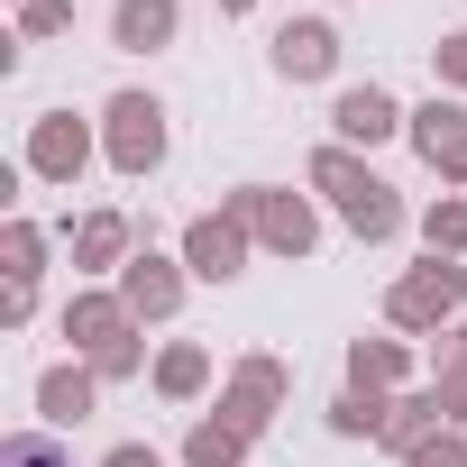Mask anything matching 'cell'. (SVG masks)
Masks as SVG:
<instances>
[{"label":"cell","instance_id":"obj_3","mask_svg":"<svg viewBox=\"0 0 467 467\" xmlns=\"http://www.w3.org/2000/svg\"><path fill=\"white\" fill-rule=\"evenodd\" d=\"M229 211L248 220V239H257V248H275V257H294V266L321 248V220H312V202H303V192H275V183H239V192H229Z\"/></svg>","mask_w":467,"mask_h":467},{"label":"cell","instance_id":"obj_19","mask_svg":"<svg viewBox=\"0 0 467 467\" xmlns=\"http://www.w3.org/2000/svg\"><path fill=\"white\" fill-rule=\"evenodd\" d=\"M74 266H92V275H101V266H129V220H119V211H92V220L74 229Z\"/></svg>","mask_w":467,"mask_h":467},{"label":"cell","instance_id":"obj_5","mask_svg":"<svg viewBox=\"0 0 467 467\" xmlns=\"http://www.w3.org/2000/svg\"><path fill=\"white\" fill-rule=\"evenodd\" d=\"M412 147H421V165L440 174V183H458L467 192V101L458 92H431L421 110H412V129H403Z\"/></svg>","mask_w":467,"mask_h":467},{"label":"cell","instance_id":"obj_21","mask_svg":"<svg viewBox=\"0 0 467 467\" xmlns=\"http://www.w3.org/2000/svg\"><path fill=\"white\" fill-rule=\"evenodd\" d=\"M431 394H440V412H449V431H467V321L440 339V376H431Z\"/></svg>","mask_w":467,"mask_h":467},{"label":"cell","instance_id":"obj_14","mask_svg":"<svg viewBox=\"0 0 467 467\" xmlns=\"http://www.w3.org/2000/svg\"><path fill=\"white\" fill-rule=\"evenodd\" d=\"M92 403H101V376H92V367H47V376H37V412H47L56 431H74Z\"/></svg>","mask_w":467,"mask_h":467},{"label":"cell","instance_id":"obj_4","mask_svg":"<svg viewBox=\"0 0 467 467\" xmlns=\"http://www.w3.org/2000/svg\"><path fill=\"white\" fill-rule=\"evenodd\" d=\"M101 147H110V165H119L129 183H147V174L165 165V147H174V138H165V101H156V92H119V101L101 110Z\"/></svg>","mask_w":467,"mask_h":467},{"label":"cell","instance_id":"obj_20","mask_svg":"<svg viewBox=\"0 0 467 467\" xmlns=\"http://www.w3.org/2000/svg\"><path fill=\"white\" fill-rule=\"evenodd\" d=\"M202 385H211V348H192V339H174V348L156 358V394H165V403H192Z\"/></svg>","mask_w":467,"mask_h":467},{"label":"cell","instance_id":"obj_7","mask_svg":"<svg viewBox=\"0 0 467 467\" xmlns=\"http://www.w3.org/2000/svg\"><path fill=\"white\" fill-rule=\"evenodd\" d=\"M330 129H339V147H385V138L412 129V110H403L385 83H348V92L330 101Z\"/></svg>","mask_w":467,"mask_h":467},{"label":"cell","instance_id":"obj_9","mask_svg":"<svg viewBox=\"0 0 467 467\" xmlns=\"http://www.w3.org/2000/svg\"><path fill=\"white\" fill-rule=\"evenodd\" d=\"M119 303H129V321H174V303H183V266L156 257V248H138V257L119 266Z\"/></svg>","mask_w":467,"mask_h":467},{"label":"cell","instance_id":"obj_15","mask_svg":"<svg viewBox=\"0 0 467 467\" xmlns=\"http://www.w3.org/2000/svg\"><path fill=\"white\" fill-rule=\"evenodd\" d=\"M440 431H449L440 394H431V385H403V394H394V421H385V449H394V458H412V449H421V440H440Z\"/></svg>","mask_w":467,"mask_h":467},{"label":"cell","instance_id":"obj_11","mask_svg":"<svg viewBox=\"0 0 467 467\" xmlns=\"http://www.w3.org/2000/svg\"><path fill=\"white\" fill-rule=\"evenodd\" d=\"M92 165V138H83V119L74 110H47L37 119V138H28V174H47V183H74Z\"/></svg>","mask_w":467,"mask_h":467},{"label":"cell","instance_id":"obj_25","mask_svg":"<svg viewBox=\"0 0 467 467\" xmlns=\"http://www.w3.org/2000/svg\"><path fill=\"white\" fill-rule=\"evenodd\" d=\"M92 376H101V385H129V376H138V330H129V339H110V348L92 358Z\"/></svg>","mask_w":467,"mask_h":467},{"label":"cell","instance_id":"obj_22","mask_svg":"<svg viewBox=\"0 0 467 467\" xmlns=\"http://www.w3.org/2000/svg\"><path fill=\"white\" fill-rule=\"evenodd\" d=\"M421 248L431 257H467V192H440L421 211Z\"/></svg>","mask_w":467,"mask_h":467},{"label":"cell","instance_id":"obj_16","mask_svg":"<svg viewBox=\"0 0 467 467\" xmlns=\"http://www.w3.org/2000/svg\"><path fill=\"white\" fill-rule=\"evenodd\" d=\"M385 421H394V394L385 385H339L330 394V431L339 440H385Z\"/></svg>","mask_w":467,"mask_h":467},{"label":"cell","instance_id":"obj_12","mask_svg":"<svg viewBox=\"0 0 467 467\" xmlns=\"http://www.w3.org/2000/svg\"><path fill=\"white\" fill-rule=\"evenodd\" d=\"M174 28H183V0H119L110 10V47L119 56H156V47H174Z\"/></svg>","mask_w":467,"mask_h":467},{"label":"cell","instance_id":"obj_23","mask_svg":"<svg viewBox=\"0 0 467 467\" xmlns=\"http://www.w3.org/2000/svg\"><path fill=\"white\" fill-rule=\"evenodd\" d=\"M0 467H74L47 431H10V440H0Z\"/></svg>","mask_w":467,"mask_h":467},{"label":"cell","instance_id":"obj_28","mask_svg":"<svg viewBox=\"0 0 467 467\" xmlns=\"http://www.w3.org/2000/svg\"><path fill=\"white\" fill-rule=\"evenodd\" d=\"M101 467H165V458H156V449H147V440H119V449H110V458H101Z\"/></svg>","mask_w":467,"mask_h":467},{"label":"cell","instance_id":"obj_10","mask_svg":"<svg viewBox=\"0 0 467 467\" xmlns=\"http://www.w3.org/2000/svg\"><path fill=\"white\" fill-rule=\"evenodd\" d=\"M275 403H285V367H275V358H239V367H229V385H220V412H229V421L266 431Z\"/></svg>","mask_w":467,"mask_h":467},{"label":"cell","instance_id":"obj_17","mask_svg":"<svg viewBox=\"0 0 467 467\" xmlns=\"http://www.w3.org/2000/svg\"><path fill=\"white\" fill-rule=\"evenodd\" d=\"M248 449H257V431H248V421L211 412V421H192V440H183V467H239Z\"/></svg>","mask_w":467,"mask_h":467},{"label":"cell","instance_id":"obj_26","mask_svg":"<svg viewBox=\"0 0 467 467\" xmlns=\"http://www.w3.org/2000/svg\"><path fill=\"white\" fill-rule=\"evenodd\" d=\"M431 74H440V83H449V92H467V28H458V37H440V47H431Z\"/></svg>","mask_w":467,"mask_h":467},{"label":"cell","instance_id":"obj_29","mask_svg":"<svg viewBox=\"0 0 467 467\" xmlns=\"http://www.w3.org/2000/svg\"><path fill=\"white\" fill-rule=\"evenodd\" d=\"M248 10H257V0H220V19H248Z\"/></svg>","mask_w":467,"mask_h":467},{"label":"cell","instance_id":"obj_13","mask_svg":"<svg viewBox=\"0 0 467 467\" xmlns=\"http://www.w3.org/2000/svg\"><path fill=\"white\" fill-rule=\"evenodd\" d=\"M129 330H138V321H129V303H119V294H83V303H65V339H74V348H92V358H101L110 339H129Z\"/></svg>","mask_w":467,"mask_h":467},{"label":"cell","instance_id":"obj_2","mask_svg":"<svg viewBox=\"0 0 467 467\" xmlns=\"http://www.w3.org/2000/svg\"><path fill=\"white\" fill-rule=\"evenodd\" d=\"M458 303H467V266H458V257H421V266L394 275L385 321H394V330H458Z\"/></svg>","mask_w":467,"mask_h":467},{"label":"cell","instance_id":"obj_18","mask_svg":"<svg viewBox=\"0 0 467 467\" xmlns=\"http://www.w3.org/2000/svg\"><path fill=\"white\" fill-rule=\"evenodd\" d=\"M403 376H412V348H403V339H348V385L403 394Z\"/></svg>","mask_w":467,"mask_h":467},{"label":"cell","instance_id":"obj_27","mask_svg":"<svg viewBox=\"0 0 467 467\" xmlns=\"http://www.w3.org/2000/svg\"><path fill=\"white\" fill-rule=\"evenodd\" d=\"M403 467H467V440H458V431H440V440H421Z\"/></svg>","mask_w":467,"mask_h":467},{"label":"cell","instance_id":"obj_6","mask_svg":"<svg viewBox=\"0 0 467 467\" xmlns=\"http://www.w3.org/2000/svg\"><path fill=\"white\" fill-rule=\"evenodd\" d=\"M248 220L239 211H202L192 229H183V266L202 275V285H229V275H248Z\"/></svg>","mask_w":467,"mask_h":467},{"label":"cell","instance_id":"obj_24","mask_svg":"<svg viewBox=\"0 0 467 467\" xmlns=\"http://www.w3.org/2000/svg\"><path fill=\"white\" fill-rule=\"evenodd\" d=\"M19 28H28V37H56V28H74V0H19Z\"/></svg>","mask_w":467,"mask_h":467},{"label":"cell","instance_id":"obj_8","mask_svg":"<svg viewBox=\"0 0 467 467\" xmlns=\"http://www.w3.org/2000/svg\"><path fill=\"white\" fill-rule=\"evenodd\" d=\"M266 65H275L285 83H330V74H339V28H330V19H285L275 47H266Z\"/></svg>","mask_w":467,"mask_h":467},{"label":"cell","instance_id":"obj_1","mask_svg":"<svg viewBox=\"0 0 467 467\" xmlns=\"http://www.w3.org/2000/svg\"><path fill=\"white\" fill-rule=\"evenodd\" d=\"M312 192H330L339 202V220H348V239H367V248H385V239H403V192L358 156V147H321L312 156Z\"/></svg>","mask_w":467,"mask_h":467}]
</instances>
